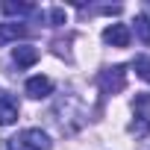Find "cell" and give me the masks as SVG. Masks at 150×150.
<instances>
[{
  "instance_id": "1",
  "label": "cell",
  "mask_w": 150,
  "mask_h": 150,
  "mask_svg": "<svg viewBox=\"0 0 150 150\" xmlns=\"http://www.w3.org/2000/svg\"><path fill=\"white\" fill-rule=\"evenodd\" d=\"M97 86L103 94H121L124 86H127V68L124 65H112V68H103L100 77H97Z\"/></svg>"
},
{
  "instance_id": "2",
  "label": "cell",
  "mask_w": 150,
  "mask_h": 150,
  "mask_svg": "<svg viewBox=\"0 0 150 150\" xmlns=\"http://www.w3.org/2000/svg\"><path fill=\"white\" fill-rule=\"evenodd\" d=\"M21 144H24L27 150H53V141H50V135H47L44 129H38V127H30V129H24V132H21Z\"/></svg>"
},
{
  "instance_id": "3",
  "label": "cell",
  "mask_w": 150,
  "mask_h": 150,
  "mask_svg": "<svg viewBox=\"0 0 150 150\" xmlns=\"http://www.w3.org/2000/svg\"><path fill=\"white\" fill-rule=\"evenodd\" d=\"M129 38H132V30L127 24H109L103 30V41L112 47H129Z\"/></svg>"
},
{
  "instance_id": "4",
  "label": "cell",
  "mask_w": 150,
  "mask_h": 150,
  "mask_svg": "<svg viewBox=\"0 0 150 150\" xmlns=\"http://www.w3.org/2000/svg\"><path fill=\"white\" fill-rule=\"evenodd\" d=\"M27 94L33 97V100H44V97H50L53 94V80L50 77H30L27 80Z\"/></svg>"
},
{
  "instance_id": "5",
  "label": "cell",
  "mask_w": 150,
  "mask_h": 150,
  "mask_svg": "<svg viewBox=\"0 0 150 150\" xmlns=\"http://www.w3.org/2000/svg\"><path fill=\"white\" fill-rule=\"evenodd\" d=\"M15 121H18V103H15V97L0 91V127H12Z\"/></svg>"
},
{
  "instance_id": "6",
  "label": "cell",
  "mask_w": 150,
  "mask_h": 150,
  "mask_svg": "<svg viewBox=\"0 0 150 150\" xmlns=\"http://www.w3.org/2000/svg\"><path fill=\"white\" fill-rule=\"evenodd\" d=\"M24 35H27V27L21 21H3V24H0V47L9 44V41H18Z\"/></svg>"
},
{
  "instance_id": "7",
  "label": "cell",
  "mask_w": 150,
  "mask_h": 150,
  "mask_svg": "<svg viewBox=\"0 0 150 150\" xmlns=\"http://www.w3.org/2000/svg\"><path fill=\"white\" fill-rule=\"evenodd\" d=\"M12 59H15L18 68H30V65L38 62V47H33V44H18V47L12 50Z\"/></svg>"
},
{
  "instance_id": "8",
  "label": "cell",
  "mask_w": 150,
  "mask_h": 150,
  "mask_svg": "<svg viewBox=\"0 0 150 150\" xmlns=\"http://www.w3.org/2000/svg\"><path fill=\"white\" fill-rule=\"evenodd\" d=\"M3 12H6V15H18V18H21V15H33V12H35V6H33V3H15V0H6V3H3Z\"/></svg>"
},
{
  "instance_id": "9",
  "label": "cell",
  "mask_w": 150,
  "mask_h": 150,
  "mask_svg": "<svg viewBox=\"0 0 150 150\" xmlns=\"http://www.w3.org/2000/svg\"><path fill=\"white\" fill-rule=\"evenodd\" d=\"M135 35H138V41L150 44V18L147 15H138L135 18Z\"/></svg>"
},
{
  "instance_id": "10",
  "label": "cell",
  "mask_w": 150,
  "mask_h": 150,
  "mask_svg": "<svg viewBox=\"0 0 150 150\" xmlns=\"http://www.w3.org/2000/svg\"><path fill=\"white\" fill-rule=\"evenodd\" d=\"M132 68H135V74H138L144 83H150V56H135Z\"/></svg>"
},
{
  "instance_id": "11",
  "label": "cell",
  "mask_w": 150,
  "mask_h": 150,
  "mask_svg": "<svg viewBox=\"0 0 150 150\" xmlns=\"http://www.w3.org/2000/svg\"><path fill=\"white\" fill-rule=\"evenodd\" d=\"M135 118H150V94L135 97Z\"/></svg>"
},
{
  "instance_id": "12",
  "label": "cell",
  "mask_w": 150,
  "mask_h": 150,
  "mask_svg": "<svg viewBox=\"0 0 150 150\" xmlns=\"http://www.w3.org/2000/svg\"><path fill=\"white\" fill-rule=\"evenodd\" d=\"M129 132H135V135H147V132H150V118H138V121H132V124H129Z\"/></svg>"
},
{
  "instance_id": "13",
  "label": "cell",
  "mask_w": 150,
  "mask_h": 150,
  "mask_svg": "<svg viewBox=\"0 0 150 150\" xmlns=\"http://www.w3.org/2000/svg\"><path fill=\"white\" fill-rule=\"evenodd\" d=\"M65 24V9H50V27H62Z\"/></svg>"
},
{
  "instance_id": "14",
  "label": "cell",
  "mask_w": 150,
  "mask_h": 150,
  "mask_svg": "<svg viewBox=\"0 0 150 150\" xmlns=\"http://www.w3.org/2000/svg\"><path fill=\"white\" fill-rule=\"evenodd\" d=\"M103 12H106V15H118V12H121V6H103Z\"/></svg>"
}]
</instances>
